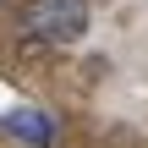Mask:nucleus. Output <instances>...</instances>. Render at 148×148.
<instances>
[{
  "label": "nucleus",
  "mask_w": 148,
  "mask_h": 148,
  "mask_svg": "<svg viewBox=\"0 0 148 148\" xmlns=\"http://www.w3.org/2000/svg\"><path fill=\"white\" fill-rule=\"evenodd\" d=\"M22 33L44 38V44H71V38L88 33V0H27Z\"/></svg>",
  "instance_id": "obj_1"
},
{
  "label": "nucleus",
  "mask_w": 148,
  "mask_h": 148,
  "mask_svg": "<svg viewBox=\"0 0 148 148\" xmlns=\"http://www.w3.org/2000/svg\"><path fill=\"white\" fill-rule=\"evenodd\" d=\"M0 132H5V137H16L22 148L55 143V121H49L44 110H27V104H22V110H5V115H0Z\"/></svg>",
  "instance_id": "obj_2"
}]
</instances>
